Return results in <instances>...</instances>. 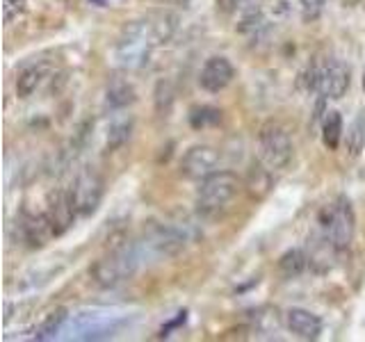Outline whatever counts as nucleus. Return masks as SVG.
<instances>
[{"mask_svg": "<svg viewBox=\"0 0 365 342\" xmlns=\"http://www.w3.org/2000/svg\"><path fill=\"white\" fill-rule=\"evenodd\" d=\"M171 30L174 23L169 16L128 23L117 41V60L128 68H142L155 46L171 37Z\"/></svg>", "mask_w": 365, "mask_h": 342, "instance_id": "1", "label": "nucleus"}, {"mask_svg": "<svg viewBox=\"0 0 365 342\" xmlns=\"http://www.w3.org/2000/svg\"><path fill=\"white\" fill-rule=\"evenodd\" d=\"M142 251L137 244H125L110 251L108 256H103L91 267V279L98 288H114L123 281H128L137 267L142 265Z\"/></svg>", "mask_w": 365, "mask_h": 342, "instance_id": "2", "label": "nucleus"}, {"mask_svg": "<svg viewBox=\"0 0 365 342\" xmlns=\"http://www.w3.org/2000/svg\"><path fill=\"white\" fill-rule=\"evenodd\" d=\"M240 187H242V180H240L233 171H215L212 176L201 180V187L197 192V208L205 217H215L220 214L228 203H231Z\"/></svg>", "mask_w": 365, "mask_h": 342, "instance_id": "3", "label": "nucleus"}, {"mask_svg": "<svg viewBox=\"0 0 365 342\" xmlns=\"http://www.w3.org/2000/svg\"><path fill=\"white\" fill-rule=\"evenodd\" d=\"M258 155L260 162L269 171L283 169L292 160V137L277 121H267L258 135Z\"/></svg>", "mask_w": 365, "mask_h": 342, "instance_id": "4", "label": "nucleus"}, {"mask_svg": "<svg viewBox=\"0 0 365 342\" xmlns=\"http://www.w3.org/2000/svg\"><path fill=\"white\" fill-rule=\"evenodd\" d=\"M103 192H106V182L98 176L96 169L85 167L80 174L76 176L71 190V201H73V208L78 212V217H89L98 210V205L103 201Z\"/></svg>", "mask_w": 365, "mask_h": 342, "instance_id": "5", "label": "nucleus"}, {"mask_svg": "<svg viewBox=\"0 0 365 342\" xmlns=\"http://www.w3.org/2000/svg\"><path fill=\"white\" fill-rule=\"evenodd\" d=\"M123 324L119 315H103V313H80L71 319L68 326V340H106L112 338Z\"/></svg>", "mask_w": 365, "mask_h": 342, "instance_id": "6", "label": "nucleus"}, {"mask_svg": "<svg viewBox=\"0 0 365 342\" xmlns=\"http://www.w3.org/2000/svg\"><path fill=\"white\" fill-rule=\"evenodd\" d=\"M351 85V71L345 62L340 60H329L322 68L313 71V87L322 94L324 98H342L347 94Z\"/></svg>", "mask_w": 365, "mask_h": 342, "instance_id": "7", "label": "nucleus"}, {"mask_svg": "<svg viewBox=\"0 0 365 342\" xmlns=\"http://www.w3.org/2000/svg\"><path fill=\"white\" fill-rule=\"evenodd\" d=\"M220 171V151L208 144H197L180 157V176L187 180H205Z\"/></svg>", "mask_w": 365, "mask_h": 342, "instance_id": "8", "label": "nucleus"}, {"mask_svg": "<svg viewBox=\"0 0 365 342\" xmlns=\"http://www.w3.org/2000/svg\"><path fill=\"white\" fill-rule=\"evenodd\" d=\"M329 237L334 249L342 251L351 244L354 233H356V217H354V208L349 199L340 197L338 203L329 212Z\"/></svg>", "mask_w": 365, "mask_h": 342, "instance_id": "9", "label": "nucleus"}, {"mask_svg": "<svg viewBox=\"0 0 365 342\" xmlns=\"http://www.w3.org/2000/svg\"><path fill=\"white\" fill-rule=\"evenodd\" d=\"M233 78H235L233 64L228 62L226 57L217 55L203 64L201 73H199V85H201V89L208 91V94H220L222 89H226L233 83Z\"/></svg>", "mask_w": 365, "mask_h": 342, "instance_id": "10", "label": "nucleus"}, {"mask_svg": "<svg viewBox=\"0 0 365 342\" xmlns=\"http://www.w3.org/2000/svg\"><path fill=\"white\" fill-rule=\"evenodd\" d=\"M46 217L51 219V224L55 228V235L66 233L78 217V212L73 208V201H71V194L62 192V190L53 192L48 197V203H46Z\"/></svg>", "mask_w": 365, "mask_h": 342, "instance_id": "11", "label": "nucleus"}, {"mask_svg": "<svg viewBox=\"0 0 365 342\" xmlns=\"http://www.w3.org/2000/svg\"><path fill=\"white\" fill-rule=\"evenodd\" d=\"M285 324H288L292 333L302 340H315L322 333V319L315 313L306 311V308H290V311L285 313Z\"/></svg>", "mask_w": 365, "mask_h": 342, "instance_id": "12", "label": "nucleus"}, {"mask_svg": "<svg viewBox=\"0 0 365 342\" xmlns=\"http://www.w3.org/2000/svg\"><path fill=\"white\" fill-rule=\"evenodd\" d=\"M21 231H23V239H26L28 247H32V249H39L48 242L51 237H55V228L48 217H46V212L28 214L21 224Z\"/></svg>", "mask_w": 365, "mask_h": 342, "instance_id": "13", "label": "nucleus"}, {"mask_svg": "<svg viewBox=\"0 0 365 342\" xmlns=\"http://www.w3.org/2000/svg\"><path fill=\"white\" fill-rule=\"evenodd\" d=\"M66 319H68V313L64 311V308H57V311L48 313V315H46V317L41 319V324L34 326L32 338H34V340H39V342L57 338V333H62V328H64V324H66Z\"/></svg>", "mask_w": 365, "mask_h": 342, "instance_id": "14", "label": "nucleus"}, {"mask_svg": "<svg viewBox=\"0 0 365 342\" xmlns=\"http://www.w3.org/2000/svg\"><path fill=\"white\" fill-rule=\"evenodd\" d=\"M342 140V117L340 112H327L322 121V142L329 151H336Z\"/></svg>", "mask_w": 365, "mask_h": 342, "instance_id": "15", "label": "nucleus"}, {"mask_svg": "<svg viewBox=\"0 0 365 342\" xmlns=\"http://www.w3.org/2000/svg\"><path fill=\"white\" fill-rule=\"evenodd\" d=\"M308 265V258L302 249H290V251H285V254L281 256L279 260V269L283 276H288V279H294V276H299V274L306 269Z\"/></svg>", "mask_w": 365, "mask_h": 342, "instance_id": "16", "label": "nucleus"}, {"mask_svg": "<svg viewBox=\"0 0 365 342\" xmlns=\"http://www.w3.org/2000/svg\"><path fill=\"white\" fill-rule=\"evenodd\" d=\"M41 78H43V66H28V68H23V71L19 73L16 78V94L21 98H28L32 96V91L39 87L41 83Z\"/></svg>", "mask_w": 365, "mask_h": 342, "instance_id": "17", "label": "nucleus"}, {"mask_svg": "<svg viewBox=\"0 0 365 342\" xmlns=\"http://www.w3.org/2000/svg\"><path fill=\"white\" fill-rule=\"evenodd\" d=\"M345 144H347L349 157H359L363 153V148H365V114H359V117L351 121Z\"/></svg>", "mask_w": 365, "mask_h": 342, "instance_id": "18", "label": "nucleus"}, {"mask_svg": "<svg viewBox=\"0 0 365 342\" xmlns=\"http://www.w3.org/2000/svg\"><path fill=\"white\" fill-rule=\"evenodd\" d=\"M133 100H135V91H133L130 85H125V83H112L108 87V96H106L108 108L119 110V108L130 105Z\"/></svg>", "mask_w": 365, "mask_h": 342, "instance_id": "19", "label": "nucleus"}, {"mask_svg": "<svg viewBox=\"0 0 365 342\" xmlns=\"http://www.w3.org/2000/svg\"><path fill=\"white\" fill-rule=\"evenodd\" d=\"M130 133H133V121L130 119H123V121H117V123H112L110 125V130H108V153L112 151H117L119 146H123L125 142L130 140Z\"/></svg>", "mask_w": 365, "mask_h": 342, "instance_id": "20", "label": "nucleus"}, {"mask_svg": "<svg viewBox=\"0 0 365 342\" xmlns=\"http://www.w3.org/2000/svg\"><path fill=\"white\" fill-rule=\"evenodd\" d=\"M222 121V110L210 108V105H201V108H194L190 114V123L192 128H205V125H215Z\"/></svg>", "mask_w": 365, "mask_h": 342, "instance_id": "21", "label": "nucleus"}, {"mask_svg": "<svg viewBox=\"0 0 365 342\" xmlns=\"http://www.w3.org/2000/svg\"><path fill=\"white\" fill-rule=\"evenodd\" d=\"M327 5V0H299V7H302V19L304 21H315L322 9Z\"/></svg>", "mask_w": 365, "mask_h": 342, "instance_id": "22", "label": "nucleus"}, {"mask_svg": "<svg viewBox=\"0 0 365 342\" xmlns=\"http://www.w3.org/2000/svg\"><path fill=\"white\" fill-rule=\"evenodd\" d=\"M23 7H26V0H3V14H5V23H11L14 21Z\"/></svg>", "mask_w": 365, "mask_h": 342, "instance_id": "23", "label": "nucleus"}, {"mask_svg": "<svg viewBox=\"0 0 365 342\" xmlns=\"http://www.w3.org/2000/svg\"><path fill=\"white\" fill-rule=\"evenodd\" d=\"M363 91H365V73H363Z\"/></svg>", "mask_w": 365, "mask_h": 342, "instance_id": "24", "label": "nucleus"}, {"mask_svg": "<svg viewBox=\"0 0 365 342\" xmlns=\"http://www.w3.org/2000/svg\"><path fill=\"white\" fill-rule=\"evenodd\" d=\"M94 3H103V0H94Z\"/></svg>", "mask_w": 365, "mask_h": 342, "instance_id": "25", "label": "nucleus"}]
</instances>
